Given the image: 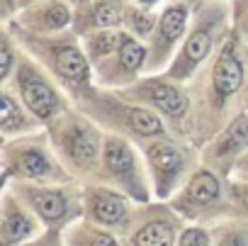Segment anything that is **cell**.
I'll return each instance as SVG.
<instances>
[{
    "instance_id": "19",
    "label": "cell",
    "mask_w": 248,
    "mask_h": 246,
    "mask_svg": "<svg viewBox=\"0 0 248 246\" xmlns=\"http://www.w3.org/2000/svg\"><path fill=\"white\" fill-rule=\"evenodd\" d=\"M8 27L32 34L68 32L73 27V5L68 0H34L20 10L13 22H8Z\"/></svg>"
},
{
    "instance_id": "30",
    "label": "cell",
    "mask_w": 248,
    "mask_h": 246,
    "mask_svg": "<svg viewBox=\"0 0 248 246\" xmlns=\"http://www.w3.org/2000/svg\"><path fill=\"white\" fill-rule=\"evenodd\" d=\"M25 246H66V241H63V231L61 229H46L44 234H39L34 241H30Z\"/></svg>"
},
{
    "instance_id": "34",
    "label": "cell",
    "mask_w": 248,
    "mask_h": 246,
    "mask_svg": "<svg viewBox=\"0 0 248 246\" xmlns=\"http://www.w3.org/2000/svg\"><path fill=\"white\" fill-rule=\"evenodd\" d=\"M68 3L76 8V5H83V3H88V0H68Z\"/></svg>"
},
{
    "instance_id": "13",
    "label": "cell",
    "mask_w": 248,
    "mask_h": 246,
    "mask_svg": "<svg viewBox=\"0 0 248 246\" xmlns=\"http://www.w3.org/2000/svg\"><path fill=\"white\" fill-rule=\"evenodd\" d=\"M192 3H183V0H168V3L158 10V25L154 34L149 37V68L146 73H166L168 66L173 64L178 49L183 47L187 30L192 25Z\"/></svg>"
},
{
    "instance_id": "29",
    "label": "cell",
    "mask_w": 248,
    "mask_h": 246,
    "mask_svg": "<svg viewBox=\"0 0 248 246\" xmlns=\"http://www.w3.org/2000/svg\"><path fill=\"white\" fill-rule=\"evenodd\" d=\"M229 193H231V207H233V217L248 219V183L246 180H233L229 183Z\"/></svg>"
},
{
    "instance_id": "37",
    "label": "cell",
    "mask_w": 248,
    "mask_h": 246,
    "mask_svg": "<svg viewBox=\"0 0 248 246\" xmlns=\"http://www.w3.org/2000/svg\"><path fill=\"white\" fill-rule=\"evenodd\" d=\"M117 3H129V0H117Z\"/></svg>"
},
{
    "instance_id": "3",
    "label": "cell",
    "mask_w": 248,
    "mask_h": 246,
    "mask_svg": "<svg viewBox=\"0 0 248 246\" xmlns=\"http://www.w3.org/2000/svg\"><path fill=\"white\" fill-rule=\"evenodd\" d=\"M56 156L66 166L73 180L93 183L100 176L102 151H105V130L85 115L78 105L68 107L46 127Z\"/></svg>"
},
{
    "instance_id": "36",
    "label": "cell",
    "mask_w": 248,
    "mask_h": 246,
    "mask_svg": "<svg viewBox=\"0 0 248 246\" xmlns=\"http://www.w3.org/2000/svg\"><path fill=\"white\" fill-rule=\"evenodd\" d=\"M22 3H25V5H27V3H34V0H22Z\"/></svg>"
},
{
    "instance_id": "18",
    "label": "cell",
    "mask_w": 248,
    "mask_h": 246,
    "mask_svg": "<svg viewBox=\"0 0 248 246\" xmlns=\"http://www.w3.org/2000/svg\"><path fill=\"white\" fill-rule=\"evenodd\" d=\"M44 231L39 217L5 185L0 200V246H25Z\"/></svg>"
},
{
    "instance_id": "27",
    "label": "cell",
    "mask_w": 248,
    "mask_h": 246,
    "mask_svg": "<svg viewBox=\"0 0 248 246\" xmlns=\"http://www.w3.org/2000/svg\"><path fill=\"white\" fill-rule=\"evenodd\" d=\"M175 246H214V234L209 224H192L185 222V227L178 234Z\"/></svg>"
},
{
    "instance_id": "5",
    "label": "cell",
    "mask_w": 248,
    "mask_h": 246,
    "mask_svg": "<svg viewBox=\"0 0 248 246\" xmlns=\"http://www.w3.org/2000/svg\"><path fill=\"white\" fill-rule=\"evenodd\" d=\"M231 32V10L229 0H200L192 13V25L183 47L178 49L166 76L190 83L195 73L214 56L224 37Z\"/></svg>"
},
{
    "instance_id": "28",
    "label": "cell",
    "mask_w": 248,
    "mask_h": 246,
    "mask_svg": "<svg viewBox=\"0 0 248 246\" xmlns=\"http://www.w3.org/2000/svg\"><path fill=\"white\" fill-rule=\"evenodd\" d=\"M229 10H231V30L248 47V0H229Z\"/></svg>"
},
{
    "instance_id": "14",
    "label": "cell",
    "mask_w": 248,
    "mask_h": 246,
    "mask_svg": "<svg viewBox=\"0 0 248 246\" xmlns=\"http://www.w3.org/2000/svg\"><path fill=\"white\" fill-rule=\"evenodd\" d=\"M139 207H141L139 202H134L129 195H124L122 190L107 183L100 180L83 183V217L90 219L93 224L112 229L119 236L129 231Z\"/></svg>"
},
{
    "instance_id": "15",
    "label": "cell",
    "mask_w": 248,
    "mask_h": 246,
    "mask_svg": "<svg viewBox=\"0 0 248 246\" xmlns=\"http://www.w3.org/2000/svg\"><path fill=\"white\" fill-rule=\"evenodd\" d=\"M185 219L168 202H149L137 212L134 224L122 236V246H175Z\"/></svg>"
},
{
    "instance_id": "17",
    "label": "cell",
    "mask_w": 248,
    "mask_h": 246,
    "mask_svg": "<svg viewBox=\"0 0 248 246\" xmlns=\"http://www.w3.org/2000/svg\"><path fill=\"white\" fill-rule=\"evenodd\" d=\"M248 151V107L231 117L226 125L200 149L202 164L229 176L236 166V161Z\"/></svg>"
},
{
    "instance_id": "6",
    "label": "cell",
    "mask_w": 248,
    "mask_h": 246,
    "mask_svg": "<svg viewBox=\"0 0 248 246\" xmlns=\"http://www.w3.org/2000/svg\"><path fill=\"white\" fill-rule=\"evenodd\" d=\"M5 183H68L73 180L46 130H39L27 137L8 139L0 149Z\"/></svg>"
},
{
    "instance_id": "10",
    "label": "cell",
    "mask_w": 248,
    "mask_h": 246,
    "mask_svg": "<svg viewBox=\"0 0 248 246\" xmlns=\"http://www.w3.org/2000/svg\"><path fill=\"white\" fill-rule=\"evenodd\" d=\"M97 180L122 190L139 205L156 202L146 159L139 144L127 137L105 134V151H102V166Z\"/></svg>"
},
{
    "instance_id": "8",
    "label": "cell",
    "mask_w": 248,
    "mask_h": 246,
    "mask_svg": "<svg viewBox=\"0 0 248 246\" xmlns=\"http://www.w3.org/2000/svg\"><path fill=\"white\" fill-rule=\"evenodd\" d=\"M229 183H231L229 176H224V173L202 164L183 183V188L168 200V205L185 222L214 227L217 222L233 217Z\"/></svg>"
},
{
    "instance_id": "31",
    "label": "cell",
    "mask_w": 248,
    "mask_h": 246,
    "mask_svg": "<svg viewBox=\"0 0 248 246\" xmlns=\"http://www.w3.org/2000/svg\"><path fill=\"white\" fill-rule=\"evenodd\" d=\"M22 8H25L22 0H0V25L13 22V20L20 15Z\"/></svg>"
},
{
    "instance_id": "33",
    "label": "cell",
    "mask_w": 248,
    "mask_h": 246,
    "mask_svg": "<svg viewBox=\"0 0 248 246\" xmlns=\"http://www.w3.org/2000/svg\"><path fill=\"white\" fill-rule=\"evenodd\" d=\"M137 3H141V5H146V8H156V10H161L168 0H137Z\"/></svg>"
},
{
    "instance_id": "26",
    "label": "cell",
    "mask_w": 248,
    "mask_h": 246,
    "mask_svg": "<svg viewBox=\"0 0 248 246\" xmlns=\"http://www.w3.org/2000/svg\"><path fill=\"white\" fill-rule=\"evenodd\" d=\"M214 246H248V219L226 217L212 227Z\"/></svg>"
},
{
    "instance_id": "24",
    "label": "cell",
    "mask_w": 248,
    "mask_h": 246,
    "mask_svg": "<svg viewBox=\"0 0 248 246\" xmlns=\"http://www.w3.org/2000/svg\"><path fill=\"white\" fill-rule=\"evenodd\" d=\"M156 25H158V10L156 8H146V5L137 3V0H129L127 8H124V22H122L124 32H129L132 37H137L141 42H149Z\"/></svg>"
},
{
    "instance_id": "7",
    "label": "cell",
    "mask_w": 248,
    "mask_h": 246,
    "mask_svg": "<svg viewBox=\"0 0 248 246\" xmlns=\"http://www.w3.org/2000/svg\"><path fill=\"white\" fill-rule=\"evenodd\" d=\"M139 149L146 159L156 202H168L183 188V183L202 166L200 149L192 142L180 139L175 134L139 142Z\"/></svg>"
},
{
    "instance_id": "20",
    "label": "cell",
    "mask_w": 248,
    "mask_h": 246,
    "mask_svg": "<svg viewBox=\"0 0 248 246\" xmlns=\"http://www.w3.org/2000/svg\"><path fill=\"white\" fill-rule=\"evenodd\" d=\"M124 8H127V3H117V0H88V3L73 8V27L71 30L78 37H85L97 30L122 27Z\"/></svg>"
},
{
    "instance_id": "25",
    "label": "cell",
    "mask_w": 248,
    "mask_h": 246,
    "mask_svg": "<svg viewBox=\"0 0 248 246\" xmlns=\"http://www.w3.org/2000/svg\"><path fill=\"white\" fill-rule=\"evenodd\" d=\"M22 54H25V49L20 47V42L15 39L10 27L0 25V85L10 81V76L15 73Z\"/></svg>"
},
{
    "instance_id": "22",
    "label": "cell",
    "mask_w": 248,
    "mask_h": 246,
    "mask_svg": "<svg viewBox=\"0 0 248 246\" xmlns=\"http://www.w3.org/2000/svg\"><path fill=\"white\" fill-rule=\"evenodd\" d=\"M66 246H122V236L112 229L93 224L90 219H78L68 229H63Z\"/></svg>"
},
{
    "instance_id": "16",
    "label": "cell",
    "mask_w": 248,
    "mask_h": 246,
    "mask_svg": "<svg viewBox=\"0 0 248 246\" xmlns=\"http://www.w3.org/2000/svg\"><path fill=\"white\" fill-rule=\"evenodd\" d=\"M146 68H149V47H146V42L132 37L129 32L124 37L122 47L109 59L93 66L95 83L100 88H109V90L129 88L141 76H146Z\"/></svg>"
},
{
    "instance_id": "4",
    "label": "cell",
    "mask_w": 248,
    "mask_h": 246,
    "mask_svg": "<svg viewBox=\"0 0 248 246\" xmlns=\"http://www.w3.org/2000/svg\"><path fill=\"white\" fill-rule=\"evenodd\" d=\"M76 105L85 115H90L107 134L127 137V139H132L137 144L146 142V139H154V137L170 134L168 127H166V122L154 110H149L141 102L129 100L119 90H109V88L95 85Z\"/></svg>"
},
{
    "instance_id": "32",
    "label": "cell",
    "mask_w": 248,
    "mask_h": 246,
    "mask_svg": "<svg viewBox=\"0 0 248 246\" xmlns=\"http://www.w3.org/2000/svg\"><path fill=\"white\" fill-rule=\"evenodd\" d=\"M231 178H233V180H246V183H248V151L236 161V166H233V171H231Z\"/></svg>"
},
{
    "instance_id": "35",
    "label": "cell",
    "mask_w": 248,
    "mask_h": 246,
    "mask_svg": "<svg viewBox=\"0 0 248 246\" xmlns=\"http://www.w3.org/2000/svg\"><path fill=\"white\" fill-rule=\"evenodd\" d=\"M183 3H192V5H197V3H200V0H183Z\"/></svg>"
},
{
    "instance_id": "2",
    "label": "cell",
    "mask_w": 248,
    "mask_h": 246,
    "mask_svg": "<svg viewBox=\"0 0 248 246\" xmlns=\"http://www.w3.org/2000/svg\"><path fill=\"white\" fill-rule=\"evenodd\" d=\"M10 32L15 34L20 47L56 78V83L71 95L73 102H78L97 85L93 64L83 49L80 37L73 30L59 34H32L10 27Z\"/></svg>"
},
{
    "instance_id": "1",
    "label": "cell",
    "mask_w": 248,
    "mask_h": 246,
    "mask_svg": "<svg viewBox=\"0 0 248 246\" xmlns=\"http://www.w3.org/2000/svg\"><path fill=\"white\" fill-rule=\"evenodd\" d=\"M187 85L192 95L190 142L202 149L231 117L248 107V47L233 30Z\"/></svg>"
},
{
    "instance_id": "12",
    "label": "cell",
    "mask_w": 248,
    "mask_h": 246,
    "mask_svg": "<svg viewBox=\"0 0 248 246\" xmlns=\"http://www.w3.org/2000/svg\"><path fill=\"white\" fill-rule=\"evenodd\" d=\"M39 217L44 229H68L83 219V183H5Z\"/></svg>"
},
{
    "instance_id": "21",
    "label": "cell",
    "mask_w": 248,
    "mask_h": 246,
    "mask_svg": "<svg viewBox=\"0 0 248 246\" xmlns=\"http://www.w3.org/2000/svg\"><path fill=\"white\" fill-rule=\"evenodd\" d=\"M39 130H44L42 122L27 110V105L8 85H0V137L3 142L27 137Z\"/></svg>"
},
{
    "instance_id": "9",
    "label": "cell",
    "mask_w": 248,
    "mask_h": 246,
    "mask_svg": "<svg viewBox=\"0 0 248 246\" xmlns=\"http://www.w3.org/2000/svg\"><path fill=\"white\" fill-rule=\"evenodd\" d=\"M122 95H127L134 102L146 105L154 110L170 134L190 142V119H192V95L190 85L166 73H146L129 88H122Z\"/></svg>"
},
{
    "instance_id": "23",
    "label": "cell",
    "mask_w": 248,
    "mask_h": 246,
    "mask_svg": "<svg viewBox=\"0 0 248 246\" xmlns=\"http://www.w3.org/2000/svg\"><path fill=\"white\" fill-rule=\"evenodd\" d=\"M124 37H127V32H124L122 27H114V30H97V32H90L85 37H80L83 42V49L90 59V64H100L105 59H109L124 42Z\"/></svg>"
},
{
    "instance_id": "11",
    "label": "cell",
    "mask_w": 248,
    "mask_h": 246,
    "mask_svg": "<svg viewBox=\"0 0 248 246\" xmlns=\"http://www.w3.org/2000/svg\"><path fill=\"white\" fill-rule=\"evenodd\" d=\"M8 85L25 105L27 110L42 122V127L46 130L56 117H61L68 107H73L76 102L71 100V95L56 83V78L39 64L34 61L27 51L22 54L15 73L10 76Z\"/></svg>"
}]
</instances>
